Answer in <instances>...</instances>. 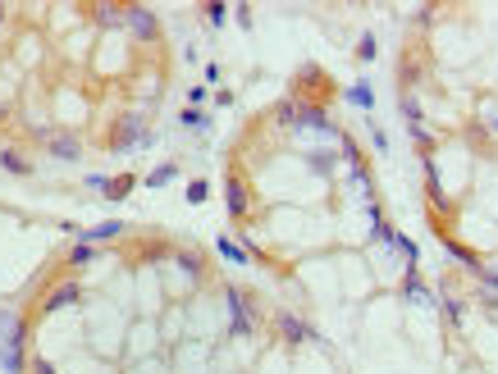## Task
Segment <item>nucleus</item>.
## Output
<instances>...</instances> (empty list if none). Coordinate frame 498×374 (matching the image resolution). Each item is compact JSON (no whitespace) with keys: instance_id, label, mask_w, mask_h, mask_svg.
I'll return each mask as SVG.
<instances>
[{"instance_id":"nucleus-1","label":"nucleus","mask_w":498,"mask_h":374,"mask_svg":"<svg viewBox=\"0 0 498 374\" xmlns=\"http://www.w3.org/2000/svg\"><path fill=\"white\" fill-rule=\"evenodd\" d=\"M114 151H133V146H151V137H146L142 119L137 114H128V119H119V128H114Z\"/></svg>"},{"instance_id":"nucleus-2","label":"nucleus","mask_w":498,"mask_h":374,"mask_svg":"<svg viewBox=\"0 0 498 374\" xmlns=\"http://www.w3.org/2000/svg\"><path fill=\"white\" fill-rule=\"evenodd\" d=\"M0 347H23V319L19 315H0Z\"/></svg>"},{"instance_id":"nucleus-3","label":"nucleus","mask_w":498,"mask_h":374,"mask_svg":"<svg viewBox=\"0 0 498 374\" xmlns=\"http://www.w3.org/2000/svg\"><path fill=\"white\" fill-rule=\"evenodd\" d=\"M74 301H78V287H74V283H60L55 292H51V297L42 301V310L51 315V310H65V306H74Z\"/></svg>"},{"instance_id":"nucleus-4","label":"nucleus","mask_w":498,"mask_h":374,"mask_svg":"<svg viewBox=\"0 0 498 374\" xmlns=\"http://www.w3.org/2000/svg\"><path fill=\"white\" fill-rule=\"evenodd\" d=\"M123 19H128V28H133L137 37H146V42L155 37V14H151V10H128Z\"/></svg>"},{"instance_id":"nucleus-5","label":"nucleus","mask_w":498,"mask_h":374,"mask_svg":"<svg viewBox=\"0 0 498 374\" xmlns=\"http://www.w3.org/2000/svg\"><path fill=\"white\" fill-rule=\"evenodd\" d=\"M279 329H284V338H293V342L311 338V329H307V324H302V319H293V315H284V319H279Z\"/></svg>"},{"instance_id":"nucleus-6","label":"nucleus","mask_w":498,"mask_h":374,"mask_svg":"<svg viewBox=\"0 0 498 374\" xmlns=\"http://www.w3.org/2000/svg\"><path fill=\"white\" fill-rule=\"evenodd\" d=\"M347 100H352V105H361V110H370V105H375V91H370V82H357V87L347 91Z\"/></svg>"},{"instance_id":"nucleus-7","label":"nucleus","mask_w":498,"mask_h":374,"mask_svg":"<svg viewBox=\"0 0 498 374\" xmlns=\"http://www.w3.org/2000/svg\"><path fill=\"white\" fill-rule=\"evenodd\" d=\"M229 306H233V333H247V306L238 292H229Z\"/></svg>"},{"instance_id":"nucleus-8","label":"nucleus","mask_w":498,"mask_h":374,"mask_svg":"<svg viewBox=\"0 0 498 374\" xmlns=\"http://www.w3.org/2000/svg\"><path fill=\"white\" fill-rule=\"evenodd\" d=\"M229 210H233V215H247V192H243V183H238V178L229 183Z\"/></svg>"},{"instance_id":"nucleus-9","label":"nucleus","mask_w":498,"mask_h":374,"mask_svg":"<svg viewBox=\"0 0 498 374\" xmlns=\"http://www.w3.org/2000/svg\"><path fill=\"white\" fill-rule=\"evenodd\" d=\"M0 365L10 374H19L23 370V347H0Z\"/></svg>"},{"instance_id":"nucleus-10","label":"nucleus","mask_w":498,"mask_h":374,"mask_svg":"<svg viewBox=\"0 0 498 374\" xmlns=\"http://www.w3.org/2000/svg\"><path fill=\"white\" fill-rule=\"evenodd\" d=\"M123 233V224L119 220H110V224H101V229H92L87 233V242H105V238H119Z\"/></svg>"},{"instance_id":"nucleus-11","label":"nucleus","mask_w":498,"mask_h":374,"mask_svg":"<svg viewBox=\"0 0 498 374\" xmlns=\"http://www.w3.org/2000/svg\"><path fill=\"white\" fill-rule=\"evenodd\" d=\"M51 151H55L60 160H78V142H74V137H55V142H51Z\"/></svg>"},{"instance_id":"nucleus-12","label":"nucleus","mask_w":498,"mask_h":374,"mask_svg":"<svg viewBox=\"0 0 498 374\" xmlns=\"http://www.w3.org/2000/svg\"><path fill=\"white\" fill-rule=\"evenodd\" d=\"M220 251H224V256H229V260H233V265H247V256H243V247L233 242V238H220Z\"/></svg>"},{"instance_id":"nucleus-13","label":"nucleus","mask_w":498,"mask_h":374,"mask_svg":"<svg viewBox=\"0 0 498 374\" xmlns=\"http://www.w3.org/2000/svg\"><path fill=\"white\" fill-rule=\"evenodd\" d=\"M174 174H178L174 165H160V169H155L151 178H146V187H165V183H169V178H174Z\"/></svg>"},{"instance_id":"nucleus-14","label":"nucleus","mask_w":498,"mask_h":374,"mask_svg":"<svg viewBox=\"0 0 498 374\" xmlns=\"http://www.w3.org/2000/svg\"><path fill=\"white\" fill-rule=\"evenodd\" d=\"M0 165L10 169V174H28V165H23V160H19L14 151H0Z\"/></svg>"},{"instance_id":"nucleus-15","label":"nucleus","mask_w":498,"mask_h":374,"mask_svg":"<svg viewBox=\"0 0 498 374\" xmlns=\"http://www.w3.org/2000/svg\"><path fill=\"white\" fill-rule=\"evenodd\" d=\"M206 197H211V183H201V178H197V183L188 187V201H192V206H201Z\"/></svg>"},{"instance_id":"nucleus-16","label":"nucleus","mask_w":498,"mask_h":374,"mask_svg":"<svg viewBox=\"0 0 498 374\" xmlns=\"http://www.w3.org/2000/svg\"><path fill=\"white\" fill-rule=\"evenodd\" d=\"M92 256H96V251H92V242H78L74 251H69V260H74V265H87Z\"/></svg>"},{"instance_id":"nucleus-17","label":"nucleus","mask_w":498,"mask_h":374,"mask_svg":"<svg viewBox=\"0 0 498 374\" xmlns=\"http://www.w3.org/2000/svg\"><path fill=\"white\" fill-rule=\"evenodd\" d=\"M357 55H361V60H375V37H361V46H357Z\"/></svg>"},{"instance_id":"nucleus-18","label":"nucleus","mask_w":498,"mask_h":374,"mask_svg":"<svg viewBox=\"0 0 498 374\" xmlns=\"http://www.w3.org/2000/svg\"><path fill=\"white\" fill-rule=\"evenodd\" d=\"M224 14H229V10H224V5H206V19H211L215 28H220V23H224Z\"/></svg>"},{"instance_id":"nucleus-19","label":"nucleus","mask_w":498,"mask_h":374,"mask_svg":"<svg viewBox=\"0 0 498 374\" xmlns=\"http://www.w3.org/2000/svg\"><path fill=\"white\" fill-rule=\"evenodd\" d=\"M402 114H407L411 123H421V105H416V100H402Z\"/></svg>"},{"instance_id":"nucleus-20","label":"nucleus","mask_w":498,"mask_h":374,"mask_svg":"<svg viewBox=\"0 0 498 374\" xmlns=\"http://www.w3.org/2000/svg\"><path fill=\"white\" fill-rule=\"evenodd\" d=\"M33 374H55V365L42 361V356H33Z\"/></svg>"},{"instance_id":"nucleus-21","label":"nucleus","mask_w":498,"mask_h":374,"mask_svg":"<svg viewBox=\"0 0 498 374\" xmlns=\"http://www.w3.org/2000/svg\"><path fill=\"white\" fill-rule=\"evenodd\" d=\"M0 19H5V10H0Z\"/></svg>"},{"instance_id":"nucleus-22","label":"nucleus","mask_w":498,"mask_h":374,"mask_svg":"<svg viewBox=\"0 0 498 374\" xmlns=\"http://www.w3.org/2000/svg\"><path fill=\"white\" fill-rule=\"evenodd\" d=\"M0 114H5V105H0Z\"/></svg>"}]
</instances>
